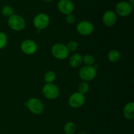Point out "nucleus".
Instances as JSON below:
<instances>
[{
    "label": "nucleus",
    "mask_w": 134,
    "mask_h": 134,
    "mask_svg": "<svg viewBox=\"0 0 134 134\" xmlns=\"http://www.w3.org/2000/svg\"><path fill=\"white\" fill-rule=\"evenodd\" d=\"M57 7L59 11L65 15L73 13L75 9L74 3L71 0H59Z\"/></svg>",
    "instance_id": "obj_11"
},
{
    "label": "nucleus",
    "mask_w": 134,
    "mask_h": 134,
    "mask_svg": "<svg viewBox=\"0 0 134 134\" xmlns=\"http://www.w3.org/2000/svg\"><path fill=\"white\" fill-rule=\"evenodd\" d=\"M109 1H113V0H109Z\"/></svg>",
    "instance_id": "obj_27"
},
{
    "label": "nucleus",
    "mask_w": 134,
    "mask_h": 134,
    "mask_svg": "<svg viewBox=\"0 0 134 134\" xmlns=\"http://www.w3.org/2000/svg\"><path fill=\"white\" fill-rule=\"evenodd\" d=\"M8 43V37L6 34L0 31V50L6 47Z\"/></svg>",
    "instance_id": "obj_22"
},
{
    "label": "nucleus",
    "mask_w": 134,
    "mask_h": 134,
    "mask_svg": "<svg viewBox=\"0 0 134 134\" xmlns=\"http://www.w3.org/2000/svg\"><path fill=\"white\" fill-rule=\"evenodd\" d=\"M65 20H66V22H68L69 24H73L75 23L76 20L75 16L71 13V14H69L66 15V17H65Z\"/></svg>",
    "instance_id": "obj_23"
},
{
    "label": "nucleus",
    "mask_w": 134,
    "mask_h": 134,
    "mask_svg": "<svg viewBox=\"0 0 134 134\" xmlns=\"http://www.w3.org/2000/svg\"><path fill=\"white\" fill-rule=\"evenodd\" d=\"M66 47L69 52H74L78 49L79 44L75 41H71L68 42Z\"/></svg>",
    "instance_id": "obj_21"
},
{
    "label": "nucleus",
    "mask_w": 134,
    "mask_h": 134,
    "mask_svg": "<svg viewBox=\"0 0 134 134\" xmlns=\"http://www.w3.org/2000/svg\"><path fill=\"white\" fill-rule=\"evenodd\" d=\"M133 8V6L128 1H122L118 3L115 6V13L120 16L126 17L132 14Z\"/></svg>",
    "instance_id": "obj_7"
},
{
    "label": "nucleus",
    "mask_w": 134,
    "mask_h": 134,
    "mask_svg": "<svg viewBox=\"0 0 134 134\" xmlns=\"http://www.w3.org/2000/svg\"><path fill=\"white\" fill-rule=\"evenodd\" d=\"M117 21V14L115 11L111 10L105 12L102 16V22L106 27H112Z\"/></svg>",
    "instance_id": "obj_12"
},
{
    "label": "nucleus",
    "mask_w": 134,
    "mask_h": 134,
    "mask_svg": "<svg viewBox=\"0 0 134 134\" xmlns=\"http://www.w3.org/2000/svg\"><path fill=\"white\" fill-rule=\"evenodd\" d=\"M56 79V73L52 70L47 71L44 75V81L46 83H53Z\"/></svg>",
    "instance_id": "obj_17"
},
{
    "label": "nucleus",
    "mask_w": 134,
    "mask_h": 134,
    "mask_svg": "<svg viewBox=\"0 0 134 134\" xmlns=\"http://www.w3.org/2000/svg\"><path fill=\"white\" fill-rule=\"evenodd\" d=\"M82 63H84L85 65L92 66L95 64V58L91 54H85V56H82Z\"/></svg>",
    "instance_id": "obj_18"
},
{
    "label": "nucleus",
    "mask_w": 134,
    "mask_h": 134,
    "mask_svg": "<svg viewBox=\"0 0 134 134\" xmlns=\"http://www.w3.org/2000/svg\"><path fill=\"white\" fill-rule=\"evenodd\" d=\"M89 89H90V86L88 83L85 81H82L78 86V92L85 95L89 91Z\"/></svg>",
    "instance_id": "obj_19"
},
{
    "label": "nucleus",
    "mask_w": 134,
    "mask_h": 134,
    "mask_svg": "<svg viewBox=\"0 0 134 134\" xmlns=\"http://www.w3.org/2000/svg\"><path fill=\"white\" fill-rule=\"evenodd\" d=\"M7 24L11 30L15 31H21L24 30L26 22L24 18L19 14H13L8 18Z\"/></svg>",
    "instance_id": "obj_1"
},
{
    "label": "nucleus",
    "mask_w": 134,
    "mask_h": 134,
    "mask_svg": "<svg viewBox=\"0 0 134 134\" xmlns=\"http://www.w3.org/2000/svg\"><path fill=\"white\" fill-rule=\"evenodd\" d=\"M128 2L129 3H130L132 6H133L134 5V0H128Z\"/></svg>",
    "instance_id": "obj_24"
},
{
    "label": "nucleus",
    "mask_w": 134,
    "mask_h": 134,
    "mask_svg": "<svg viewBox=\"0 0 134 134\" xmlns=\"http://www.w3.org/2000/svg\"><path fill=\"white\" fill-rule=\"evenodd\" d=\"M38 45L36 42L31 39L24 40L20 44V49L26 55H33L37 52Z\"/></svg>",
    "instance_id": "obj_10"
},
{
    "label": "nucleus",
    "mask_w": 134,
    "mask_h": 134,
    "mask_svg": "<svg viewBox=\"0 0 134 134\" xmlns=\"http://www.w3.org/2000/svg\"><path fill=\"white\" fill-rule=\"evenodd\" d=\"M80 134H86V133H85V132H83V131H82V132H81V133H80Z\"/></svg>",
    "instance_id": "obj_26"
},
{
    "label": "nucleus",
    "mask_w": 134,
    "mask_h": 134,
    "mask_svg": "<svg viewBox=\"0 0 134 134\" xmlns=\"http://www.w3.org/2000/svg\"><path fill=\"white\" fill-rule=\"evenodd\" d=\"M51 53L55 58L63 60L69 57L70 52L67 48L66 45L62 43H56L51 47Z\"/></svg>",
    "instance_id": "obj_3"
},
{
    "label": "nucleus",
    "mask_w": 134,
    "mask_h": 134,
    "mask_svg": "<svg viewBox=\"0 0 134 134\" xmlns=\"http://www.w3.org/2000/svg\"><path fill=\"white\" fill-rule=\"evenodd\" d=\"M97 75V69L94 65L88 66L85 65L80 68L79 71V76L80 79L85 82H89L96 78Z\"/></svg>",
    "instance_id": "obj_5"
},
{
    "label": "nucleus",
    "mask_w": 134,
    "mask_h": 134,
    "mask_svg": "<svg viewBox=\"0 0 134 134\" xmlns=\"http://www.w3.org/2000/svg\"><path fill=\"white\" fill-rule=\"evenodd\" d=\"M77 127L75 124L73 122H68L64 126V134H74L75 133Z\"/></svg>",
    "instance_id": "obj_16"
},
{
    "label": "nucleus",
    "mask_w": 134,
    "mask_h": 134,
    "mask_svg": "<svg viewBox=\"0 0 134 134\" xmlns=\"http://www.w3.org/2000/svg\"><path fill=\"white\" fill-rule=\"evenodd\" d=\"M51 19L49 16L44 13H41L37 14L34 18L33 24L37 30L40 31L47 28L50 24Z\"/></svg>",
    "instance_id": "obj_6"
},
{
    "label": "nucleus",
    "mask_w": 134,
    "mask_h": 134,
    "mask_svg": "<svg viewBox=\"0 0 134 134\" xmlns=\"http://www.w3.org/2000/svg\"><path fill=\"white\" fill-rule=\"evenodd\" d=\"M1 13L4 16L8 17V18L13 15V14H14L13 7L9 6V5H5L4 7H3L1 10Z\"/></svg>",
    "instance_id": "obj_20"
},
{
    "label": "nucleus",
    "mask_w": 134,
    "mask_h": 134,
    "mask_svg": "<svg viewBox=\"0 0 134 134\" xmlns=\"http://www.w3.org/2000/svg\"><path fill=\"white\" fill-rule=\"evenodd\" d=\"M123 114L128 120H133L134 119V103L131 102L126 103L123 109Z\"/></svg>",
    "instance_id": "obj_14"
},
{
    "label": "nucleus",
    "mask_w": 134,
    "mask_h": 134,
    "mask_svg": "<svg viewBox=\"0 0 134 134\" xmlns=\"http://www.w3.org/2000/svg\"><path fill=\"white\" fill-rule=\"evenodd\" d=\"M43 1H44V2H51V1H52L53 0H43Z\"/></svg>",
    "instance_id": "obj_25"
},
{
    "label": "nucleus",
    "mask_w": 134,
    "mask_h": 134,
    "mask_svg": "<svg viewBox=\"0 0 134 134\" xmlns=\"http://www.w3.org/2000/svg\"><path fill=\"white\" fill-rule=\"evenodd\" d=\"M29 111L35 115H40L44 111V106L41 100L37 98H31L24 103Z\"/></svg>",
    "instance_id": "obj_4"
},
{
    "label": "nucleus",
    "mask_w": 134,
    "mask_h": 134,
    "mask_svg": "<svg viewBox=\"0 0 134 134\" xmlns=\"http://www.w3.org/2000/svg\"><path fill=\"white\" fill-rule=\"evenodd\" d=\"M108 60L111 62L115 63L119 61L120 59V53L118 50L113 49L110 51V52L108 54Z\"/></svg>",
    "instance_id": "obj_15"
},
{
    "label": "nucleus",
    "mask_w": 134,
    "mask_h": 134,
    "mask_svg": "<svg viewBox=\"0 0 134 134\" xmlns=\"http://www.w3.org/2000/svg\"><path fill=\"white\" fill-rule=\"evenodd\" d=\"M43 95L49 100H54L60 95L58 86L54 83H46L42 88Z\"/></svg>",
    "instance_id": "obj_2"
},
{
    "label": "nucleus",
    "mask_w": 134,
    "mask_h": 134,
    "mask_svg": "<svg viewBox=\"0 0 134 134\" xmlns=\"http://www.w3.org/2000/svg\"><path fill=\"white\" fill-rule=\"evenodd\" d=\"M85 96L83 94L76 92L73 93L69 96L68 99V104L71 108L77 109L82 107L85 103Z\"/></svg>",
    "instance_id": "obj_9"
},
{
    "label": "nucleus",
    "mask_w": 134,
    "mask_h": 134,
    "mask_svg": "<svg viewBox=\"0 0 134 134\" xmlns=\"http://www.w3.org/2000/svg\"><path fill=\"white\" fill-rule=\"evenodd\" d=\"M69 65L73 69L80 68L82 64V56L79 53L73 54L69 60Z\"/></svg>",
    "instance_id": "obj_13"
},
{
    "label": "nucleus",
    "mask_w": 134,
    "mask_h": 134,
    "mask_svg": "<svg viewBox=\"0 0 134 134\" xmlns=\"http://www.w3.org/2000/svg\"><path fill=\"white\" fill-rule=\"evenodd\" d=\"M76 30L78 34L82 36H88L94 31V26L90 21L82 20L77 24Z\"/></svg>",
    "instance_id": "obj_8"
}]
</instances>
